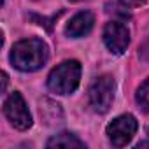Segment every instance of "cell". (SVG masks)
<instances>
[{"label": "cell", "instance_id": "52a82bcc", "mask_svg": "<svg viewBox=\"0 0 149 149\" xmlns=\"http://www.w3.org/2000/svg\"><path fill=\"white\" fill-rule=\"evenodd\" d=\"M95 25V16L90 13V11H83L79 14H76L65 26V33L68 37H74V39H79V37H84L91 32Z\"/></svg>", "mask_w": 149, "mask_h": 149}, {"label": "cell", "instance_id": "5b68a950", "mask_svg": "<svg viewBox=\"0 0 149 149\" xmlns=\"http://www.w3.org/2000/svg\"><path fill=\"white\" fill-rule=\"evenodd\" d=\"M137 126H139L137 119L132 114H123V116L116 118L107 126V137L112 142V146L123 147V146H126L133 139V135L137 132Z\"/></svg>", "mask_w": 149, "mask_h": 149}, {"label": "cell", "instance_id": "30bf717a", "mask_svg": "<svg viewBox=\"0 0 149 149\" xmlns=\"http://www.w3.org/2000/svg\"><path fill=\"white\" fill-rule=\"evenodd\" d=\"M125 7H140L146 4V0H119Z\"/></svg>", "mask_w": 149, "mask_h": 149}, {"label": "cell", "instance_id": "6da1fadb", "mask_svg": "<svg viewBox=\"0 0 149 149\" xmlns=\"http://www.w3.org/2000/svg\"><path fill=\"white\" fill-rule=\"evenodd\" d=\"M47 46L39 39H25L14 44L11 51V63L23 72L39 70L47 61Z\"/></svg>", "mask_w": 149, "mask_h": 149}, {"label": "cell", "instance_id": "ba28073f", "mask_svg": "<svg viewBox=\"0 0 149 149\" xmlns=\"http://www.w3.org/2000/svg\"><path fill=\"white\" fill-rule=\"evenodd\" d=\"M47 147H65V149H74V147H84V142L79 140L72 133H60L54 135L53 139L47 140Z\"/></svg>", "mask_w": 149, "mask_h": 149}, {"label": "cell", "instance_id": "8fae6325", "mask_svg": "<svg viewBox=\"0 0 149 149\" xmlns=\"http://www.w3.org/2000/svg\"><path fill=\"white\" fill-rule=\"evenodd\" d=\"M6 86H7V74L4 72L2 74V91H6Z\"/></svg>", "mask_w": 149, "mask_h": 149}, {"label": "cell", "instance_id": "9c48e42d", "mask_svg": "<svg viewBox=\"0 0 149 149\" xmlns=\"http://www.w3.org/2000/svg\"><path fill=\"white\" fill-rule=\"evenodd\" d=\"M135 98H137V104L140 105V109L144 112H149V79H146L140 84V88L137 90Z\"/></svg>", "mask_w": 149, "mask_h": 149}, {"label": "cell", "instance_id": "277c9868", "mask_svg": "<svg viewBox=\"0 0 149 149\" xmlns=\"http://www.w3.org/2000/svg\"><path fill=\"white\" fill-rule=\"evenodd\" d=\"M4 114L11 125L18 130H28L32 126V114L21 97V93L13 91L4 102Z\"/></svg>", "mask_w": 149, "mask_h": 149}, {"label": "cell", "instance_id": "8992f818", "mask_svg": "<svg viewBox=\"0 0 149 149\" xmlns=\"http://www.w3.org/2000/svg\"><path fill=\"white\" fill-rule=\"evenodd\" d=\"M104 42L111 53L123 54L130 44V32L125 25L118 21H111L104 26Z\"/></svg>", "mask_w": 149, "mask_h": 149}, {"label": "cell", "instance_id": "7c38bea8", "mask_svg": "<svg viewBox=\"0 0 149 149\" xmlns=\"http://www.w3.org/2000/svg\"><path fill=\"white\" fill-rule=\"evenodd\" d=\"M147 135H149V128H147Z\"/></svg>", "mask_w": 149, "mask_h": 149}, {"label": "cell", "instance_id": "3957f363", "mask_svg": "<svg viewBox=\"0 0 149 149\" xmlns=\"http://www.w3.org/2000/svg\"><path fill=\"white\" fill-rule=\"evenodd\" d=\"M114 90L116 83L111 76H100L91 83L88 97H90V105L93 107L95 112L105 114L111 109L114 102Z\"/></svg>", "mask_w": 149, "mask_h": 149}, {"label": "cell", "instance_id": "7a4b0ae2", "mask_svg": "<svg viewBox=\"0 0 149 149\" xmlns=\"http://www.w3.org/2000/svg\"><path fill=\"white\" fill-rule=\"evenodd\" d=\"M81 79V63L76 60H67L60 65H56L49 77H47V88L56 95H68L76 91Z\"/></svg>", "mask_w": 149, "mask_h": 149}]
</instances>
